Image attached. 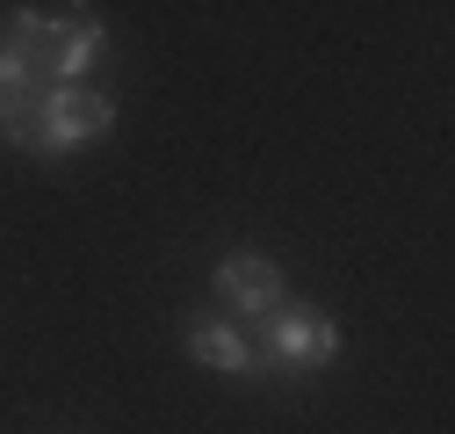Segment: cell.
<instances>
[{
  "mask_svg": "<svg viewBox=\"0 0 455 434\" xmlns=\"http://www.w3.org/2000/svg\"><path fill=\"white\" fill-rule=\"evenodd\" d=\"M80 15H51V8H15L8 15V51L15 59H29L36 73L59 59V44H66V29H73Z\"/></svg>",
  "mask_w": 455,
  "mask_h": 434,
  "instance_id": "cell-5",
  "label": "cell"
},
{
  "mask_svg": "<svg viewBox=\"0 0 455 434\" xmlns=\"http://www.w3.org/2000/svg\"><path fill=\"white\" fill-rule=\"evenodd\" d=\"M188 355H196L203 369H217V376H267V369H275L260 348L239 341V326H224V318H196V326H188Z\"/></svg>",
  "mask_w": 455,
  "mask_h": 434,
  "instance_id": "cell-4",
  "label": "cell"
},
{
  "mask_svg": "<svg viewBox=\"0 0 455 434\" xmlns=\"http://www.w3.org/2000/svg\"><path fill=\"white\" fill-rule=\"evenodd\" d=\"M101 44H108V29H101L94 15H80V22L66 29V44H59V59L44 66V87H80V73L101 59Z\"/></svg>",
  "mask_w": 455,
  "mask_h": 434,
  "instance_id": "cell-6",
  "label": "cell"
},
{
  "mask_svg": "<svg viewBox=\"0 0 455 434\" xmlns=\"http://www.w3.org/2000/svg\"><path fill=\"white\" fill-rule=\"evenodd\" d=\"M217 297L232 304V311H246V318H267V311H282V268L275 261H260V253H232V261H217Z\"/></svg>",
  "mask_w": 455,
  "mask_h": 434,
  "instance_id": "cell-3",
  "label": "cell"
},
{
  "mask_svg": "<svg viewBox=\"0 0 455 434\" xmlns=\"http://www.w3.org/2000/svg\"><path fill=\"white\" fill-rule=\"evenodd\" d=\"M116 124V101L94 87H51L36 108V152H80Z\"/></svg>",
  "mask_w": 455,
  "mask_h": 434,
  "instance_id": "cell-1",
  "label": "cell"
},
{
  "mask_svg": "<svg viewBox=\"0 0 455 434\" xmlns=\"http://www.w3.org/2000/svg\"><path fill=\"white\" fill-rule=\"evenodd\" d=\"M260 341H267V362L275 369H325L339 355V318L325 311H267L260 318Z\"/></svg>",
  "mask_w": 455,
  "mask_h": 434,
  "instance_id": "cell-2",
  "label": "cell"
}]
</instances>
